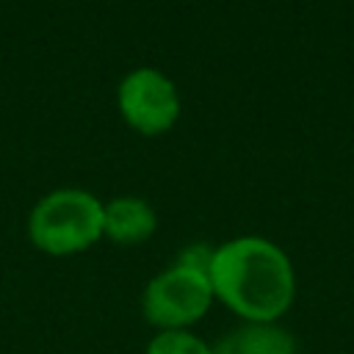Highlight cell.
Here are the masks:
<instances>
[{
  "mask_svg": "<svg viewBox=\"0 0 354 354\" xmlns=\"http://www.w3.org/2000/svg\"><path fill=\"white\" fill-rule=\"evenodd\" d=\"M210 285L213 296L249 324H277L296 296V274L288 254L260 235L216 246Z\"/></svg>",
  "mask_w": 354,
  "mask_h": 354,
  "instance_id": "1",
  "label": "cell"
},
{
  "mask_svg": "<svg viewBox=\"0 0 354 354\" xmlns=\"http://www.w3.org/2000/svg\"><path fill=\"white\" fill-rule=\"evenodd\" d=\"M105 205L83 188H58L41 196L28 216L30 243L53 257L86 252L102 238Z\"/></svg>",
  "mask_w": 354,
  "mask_h": 354,
  "instance_id": "2",
  "label": "cell"
},
{
  "mask_svg": "<svg viewBox=\"0 0 354 354\" xmlns=\"http://www.w3.org/2000/svg\"><path fill=\"white\" fill-rule=\"evenodd\" d=\"M213 285L205 271L171 263L152 277L141 293V313L158 332L191 329L213 304Z\"/></svg>",
  "mask_w": 354,
  "mask_h": 354,
  "instance_id": "3",
  "label": "cell"
},
{
  "mask_svg": "<svg viewBox=\"0 0 354 354\" xmlns=\"http://www.w3.org/2000/svg\"><path fill=\"white\" fill-rule=\"evenodd\" d=\"M122 119L141 136L166 133L180 116L177 86L158 69L141 66L124 75L116 91Z\"/></svg>",
  "mask_w": 354,
  "mask_h": 354,
  "instance_id": "4",
  "label": "cell"
},
{
  "mask_svg": "<svg viewBox=\"0 0 354 354\" xmlns=\"http://www.w3.org/2000/svg\"><path fill=\"white\" fill-rule=\"evenodd\" d=\"M158 227V216L152 205L141 196H116L105 205L102 216V238H111L119 246H136L152 238Z\"/></svg>",
  "mask_w": 354,
  "mask_h": 354,
  "instance_id": "5",
  "label": "cell"
},
{
  "mask_svg": "<svg viewBox=\"0 0 354 354\" xmlns=\"http://www.w3.org/2000/svg\"><path fill=\"white\" fill-rule=\"evenodd\" d=\"M213 354H296V340L277 324H241L227 332Z\"/></svg>",
  "mask_w": 354,
  "mask_h": 354,
  "instance_id": "6",
  "label": "cell"
},
{
  "mask_svg": "<svg viewBox=\"0 0 354 354\" xmlns=\"http://www.w3.org/2000/svg\"><path fill=\"white\" fill-rule=\"evenodd\" d=\"M147 354H213V346H207L199 335L188 329H177V332H158L149 340Z\"/></svg>",
  "mask_w": 354,
  "mask_h": 354,
  "instance_id": "7",
  "label": "cell"
},
{
  "mask_svg": "<svg viewBox=\"0 0 354 354\" xmlns=\"http://www.w3.org/2000/svg\"><path fill=\"white\" fill-rule=\"evenodd\" d=\"M213 252H216V249H210V246H205V243H191V246H185V249L180 252V257H177L174 263L188 266V268H196V271H205V274L210 277Z\"/></svg>",
  "mask_w": 354,
  "mask_h": 354,
  "instance_id": "8",
  "label": "cell"
}]
</instances>
